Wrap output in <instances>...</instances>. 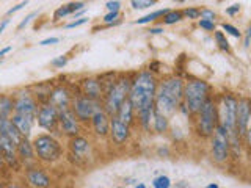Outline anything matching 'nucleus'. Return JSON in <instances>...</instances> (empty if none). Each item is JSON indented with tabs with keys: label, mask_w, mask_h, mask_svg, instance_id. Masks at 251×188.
<instances>
[{
	"label": "nucleus",
	"mask_w": 251,
	"mask_h": 188,
	"mask_svg": "<svg viewBox=\"0 0 251 188\" xmlns=\"http://www.w3.org/2000/svg\"><path fill=\"white\" fill-rule=\"evenodd\" d=\"M185 83L180 77L171 75L159 82L155 94V112L165 116H171L184 104Z\"/></svg>",
	"instance_id": "nucleus-1"
},
{
	"label": "nucleus",
	"mask_w": 251,
	"mask_h": 188,
	"mask_svg": "<svg viewBox=\"0 0 251 188\" xmlns=\"http://www.w3.org/2000/svg\"><path fill=\"white\" fill-rule=\"evenodd\" d=\"M157 86L159 83H157V78L151 70H141L132 78L129 99L137 113L148 107L155 105Z\"/></svg>",
	"instance_id": "nucleus-2"
},
{
	"label": "nucleus",
	"mask_w": 251,
	"mask_h": 188,
	"mask_svg": "<svg viewBox=\"0 0 251 188\" xmlns=\"http://www.w3.org/2000/svg\"><path fill=\"white\" fill-rule=\"evenodd\" d=\"M210 86L201 78H192L185 83L184 90V105L188 108L190 115H198L204 104L209 100Z\"/></svg>",
	"instance_id": "nucleus-3"
},
{
	"label": "nucleus",
	"mask_w": 251,
	"mask_h": 188,
	"mask_svg": "<svg viewBox=\"0 0 251 188\" xmlns=\"http://www.w3.org/2000/svg\"><path fill=\"white\" fill-rule=\"evenodd\" d=\"M237 104H239V99H235L232 94H223L217 104L218 122H220V125H223V127L229 132L231 137L239 135V132H237Z\"/></svg>",
	"instance_id": "nucleus-4"
},
{
	"label": "nucleus",
	"mask_w": 251,
	"mask_h": 188,
	"mask_svg": "<svg viewBox=\"0 0 251 188\" xmlns=\"http://www.w3.org/2000/svg\"><path fill=\"white\" fill-rule=\"evenodd\" d=\"M130 83L132 80L126 77L118 78V80L112 85L105 96H104V110L110 116H116L118 110L123 105V102L126 99H129V93H130Z\"/></svg>",
	"instance_id": "nucleus-5"
},
{
	"label": "nucleus",
	"mask_w": 251,
	"mask_h": 188,
	"mask_svg": "<svg viewBox=\"0 0 251 188\" xmlns=\"http://www.w3.org/2000/svg\"><path fill=\"white\" fill-rule=\"evenodd\" d=\"M220 125L218 122V108L214 99H210L204 104V107L196 115V132L200 133L202 138H207L214 135V132Z\"/></svg>",
	"instance_id": "nucleus-6"
},
{
	"label": "nucleus",
	"mask_w": 251,
	"mask_h": 188,
	"mask_svg": "<svg viewBox=\"0 0 251 188\" xmlns=\"http://www.w3.org/2000/svg\"><path fill=\"white\" fill-rule=\"evenodd\" d=\"M232 151L231 146V135L223 125H218L217 130L212 135V143H210V152H212V159L217 163H225L229 159Z\"/></svg>",
	"instance_id": "nucleus-7"
},
{
	"label": "nucleus",
	"mask_w": 251,
	"mask_h": 188,
	"mask_svg": "<svg viewBox=\"0 0 251 188\" xmlns=\"http://www.w3.org/2000/svg\"><path fill=\"white\" fill-rule=\"evenodd\" d=\"M35 152L39 160L53 163L61 157V146L52 135H38L33 140Z\"/></svg>",
	"instance_id": "nucleus-8"
},
{
	"label": "nucleus",
	"mask_w": 251,
	"mask_h": 188,
	"mask_svg": "<svg viewBox=\"0 0 251 188\" xmlns=\"http://www.w3.org/2000/svg\"><path fill=\"white\" fill-rule=\"evenodd\" d=\"M73 107L74 113L77 115L78 121L80 122H86V121H91L94 115H96L99 110H102L104 107L100 105V102L96 99H91L88 96H83V94H78L77 97L73 99Z\"/></svg>",
	"instance_id": "nucleus-9"
},
{
	"label": "nucleus",
	"mask_w": 251,
	"mask_h": 188,
	"mask_svg": "<svg viewBox=\"0 0 251 188\" xmlns=\"http://www.w3.org/2000/svg\"><path fill=\"white\" fill-rule=\"evenodd\" d=\"M38 110L39 108H38L36 100L28 91H19L14 96V113L24 115L27 118H31V119H36Z\"/></svg>",
	"instance_id": "nucleus-10"
},
{
	"label": "nucleus",
	"mask_w": 251,
	"mask_h": 188,
	"mask_svg": "<svg viewBox=\"0 0 251 188\" xmlns=\"http://www.w3.org/2000/svg\"><path fill=\"white\" fill-rule=\"evenodd\" d=\"M36 119H38L39 127L53 132V130H57V127L60 125V112L50 104H41V107L38 110Z\"/></svg>",
	"instance_id": "nucleus-11"
},
{
	"label": "nucleus",
	"mask_w": 251,
	"mask_h": 188,
	"mask_svg": "<svg viewBox=\"0 0 251 188\" xmlns=\"http://www.w3.org/2000/svg\"><path fill=\"white\" fill-rule=\"evenodd\" d=\"M78 118L74 113L73 107L65 108L60 112V129L61 132L68 137H78L80 133V127H78Z\"/></svg>",
	"instance_id": "nucleus-12"
},
{
	"label": "nucleus",
	"mask_w": 251,
	"mask_h": 188,
	"mask_svg": "<svg viewBox=\"0 0 251 188\" xmlns=\"http://www.w3.org/2000/svg\"><path fill=\"white\" fill-rule=\"evenodd\" d=\"M47 104L53 105L55 108L61 112V110L69 108L71 104H73V97H71V93L66 86H55L53 90H50V96H49V102Z\"/></svg>",
	"instance_id": "nucleus-13"
},
{
	"label": "nucleus",
	"mask_w": 251,
	"mask_h": 188,
	"mask_svg": "<svg viewBox=\"0 0 251 188\" xmlns=\"http://www.w3.org/2000/svg\"><path fill=\"white\" fill-rule=\"evenodd\" d=\"M250 118H251V99L242 97L239 99V104H237V132L242 138L245 137V133H247Z\"/></svg>",
	"instance_id": "nucleus-14"
},
{
	"label": "nucleus",
	"mask_w": 251,
	"mask_h": 188,
	"mask_svg": "<svg viewBox=\"0 0 251 188\" xmlns=\"http://www.w3.org/2000/svg\"><path fill=\"white\" fill-rule=\"evenodd\" d=\"M130 125L123 122L118 116H112V124H110V138L115 144H124L130 135Z\"/></svg>",
	"instance_id": "nucleus-15"
},
{
	"label": "nucleus",
	"mask_w": 251,
	"mask_h": 188,
	"mask_svg": "<svg viewBox=\"0 0 251 188\" xmlns=\"http://www.w3.org/2000/svg\"><path fill=\"white\" fill-rule=\"evenodd\" d=\"M71 152L75 157L77 162L80 160H88L91 155V144L90 141L83 137H73L69 141Z\"/></svg>",
	"instance_id": "nucleus-16"
},
{
	"label": "nucleus",
	"mask_w": 251,
	"mask_h": 188,
	"mask_svg": "<svg viewBox=\"0 0 251 188\" xmlns=\"http://www.w3.org/2000/svg\"><path fill=\"white\" fill-rule=\"evenodd\" d=\"M93 129L96 132L98 137H107L110 135V124H112V116H110L104 108L99 110V112L94 115L91 119Z\"/></svg>",
	"instance_id": "nucleus-17"
},
{
	"label": "nucleus",
	"mask_w": 251,
	"mask_h": 188,
	"mask_svg": "<svg viewBox=\"0 0 251 188\" xmlns=\"http://www.w3.org/2000/svg\"><path fill=\"white\" fill-rule=\"evenodd\" d=\"M80 88H82L83 96H88L91 99L99 100L102 96H105L104 86H102V82L98 80V78H93V77L85 78V80H82V83H80Z\"/></svg>",
	"instance_id": "nucleus-18"
},
{
	"label": "nucleus",
	"mask_w": 251,
	"mask_h": 188,
	"mask_svg": "<svg viewBox=\"0 0 251 188\" xmlns=\"http://www.w3.org/2000/svg\"><path fill=\"white\" fill-rule=\"evenodd\" d=\"M0 147H2V154H3V160L10 164V166H16L18 164V159H16V152H18V146H16L13 141L5 137L0 135Z\"/></svg>",
	"instance_id": "nucleus-19"
},
{
	"label": "nucleus",
	"mask_w": 251,
	"mask_h": 188,
	"mask_svg": "<svg viewBox=\"0 0 251 188\" xmlns=\"http://www.w3.org/2000/svg\"><path fill=\"white\" fill-rule=\"evenodd\" d=\"M0 135L8 137L16 146H18L24 138L22 133L18 130V127L13 124L11 118H8V119H0Z\"/></svg>",
	"instance_id": "nucleus-20"
},
{
	"label": "nucleus",
	"mask_w": 251,
	"mask_h": 188,
	"mask_svg": "<svg viewBox=\"0 0 251 188\" xmlns=\"http://www.w3.org/2000/svg\"><path fill=\"white\" fill-rule=\"evenodd\" d=\"M27 180L30 185H33L36 188H47L50 185V179L47 177L46 172L41 169H35V168L27 171Z\"/></svg>",
	"instance_id": "nucleus-21"
},
{
	"label": "nucleus",
	"mask_w": 251,
	"mask_h": 188,
	"mask_svg": "<svg viewBox=\"0 0 251 188\" xmlns=\"http://www.w3.org/2000/svg\"><path fill=\"white\" fill-rule=\"evenodd\" d=\"M11 121H13V124L16 125V127H18V130L22 133V137H25V138L30 137L31 127H33V119H31V118H27V116H24V115L14 113L11 116Z\"/></svg>",
	"instance_id": "nucleus-22"
},
{
	"label": "nucleus",
	"mask_w": 251,
	"mask_h": 188,
	"mask_svg": "<svg viewBox=\"0 0 251 188\" xmlns=\"http://www.w3.org/2000/svg\"><path fill=\"white\" fill-rule=\"evenodd\" d=\"M133 113H135V108H133L130 99H126V100L123 102V105L120 107V110H118L116 116L120 118V119H121L123 122H126V124H129V125H130L132 121H133Z\"/></svg>",
	"instance_id": "nucleus-23"
},
{
	"label": "nucleus",
	"mask_w": 251,
	"mask_h": 188,
	"mask_svg": "<svg viewBox=\"0 0 251 188\" xmlns=\"http://www.w3.org/2000/svg\"><path fill=\"white\" fill-rule=\"evenodd\" d=\"M18 155L21 157L22 160H31L36 155L35 146H33V143H30L28 138L24 137L22 141L18 144Z\"/></svg>",
	"instance_id": "nucleus-24"
},
{
	"label": "nucleus",
	"mask_w": 251,
	"mask_h": 188,
	"mask_svg": "<svg viewBox=\"0 0 251 188\" xmlns=\"http://www.w3.org/2000/svg\"><path fill=\"white\" fill-rule=\"evenodd\" d=\"M154 116H155V105L148 107L145 110H141V112H138V119H140L141 127L145 130H151V125L154 122Z\"/></svg>",
	"instance_id": "nucleus-25"
},
{
	"label": "nucleus",
	"mask_w": 251,
	"mask_h": 188,
	"mask_svg": "<svg viewBox=\"0 0 251 188\" xmlns=\"http://www.w3.org/2000/svg\"><path fill=\"white\" fill-rule=\"evenodd\" d=\"M14 110V99L3 96L0 97V119H8Z\"/></svg>",
	"instance_id": "nucleus-26"
},
{
	"label": "nucleus",
	"mask_w": 251,
	"mask_h": 188,
	"mask_svg": "<svg viewBox=\"0 0 251 188\" xmlns=\"http://www.w3.org/2000/svg\"><path fill=\"white\" fill-rule=\"evenodd\" d=\"M170 127V122H168V116H165L162 113H157L154 116V122H152V129L157 133H165Z\"/></svg>",
	"instance_id": "nucleus-27"
},
{
	"label": "nucleus",
	"mask_w": 251,
	"mask_h": 188,
	"mask_svg": "<svg viewBox=\"0 0 251 188\" xmlns=\"http://www.w3.org/2000/svg\"><path fill=\"white\" fill-rule=\"evenodd\" d=\"M170 10H157V11H154V13H149V14H146V16H143V18H140V19H137L135 21V24H138V25H143V24H149V22H152V21H155L157 18H163L165 14H167Z\"/></svg>",
	"instance_id": "nucleus-28"
},
{
	"label": "nucleus",
	"mask_w": 251,
	"mask_h": 188,
	"mask_svg": "<svg viewBox=\"0 0 251 188\" xmlns=\"http://www.w3.org/2000/svg\"><path fill=\"white\" fill-rule=\"evenodd\" d=\"M182 19H184V11L175 10V11H168L163 16V24L165 25H173V24H177Z\"/></svg>",
	"instance_id": "nucleus-29"
},
{
	"label": "nucleus",
	"mask_w": 251,
	"mask_h": 188,
	"mask_svg": "<svg viewBox=\"0 0 251 188\" xmlns=\"http://www.w3.org/2000/svg\"><path fill=\"white\" fill-rule=\"evenodd\" d=\"M214 36H215V41H217V44L220 47V50L229 53L231 52V46H229V43H227V39H226L223 31H215Z\"/></svg>",
	"instance_id": "nucleus-30"
},
{
	"label": "nucleus",
	"mask_w": 251,
	"mask_h": 188,
	"mask_svg": "<svg viewBox=\"0 0 251 188\" xmlns=\"http://www.w3.org/2000/svg\"><path fill=\"white\" fill-rule=\"evenodd\" d=\"M69 14H73V8H71V3L58 6L57 10H55V13H53V21H60V19L66 18V16H69Z\"/></svg>",
	"instance_id": "nucleus-31"
},
{
	"label": "nucleus",
	"mask_w": 251,
	"mask_h": 188,
	"mask_svg": "<svg viewBox=\"0 0 251 188\" xmlns=\"http://www.w3.org/2000/svg\"><path fill=\"white\" fill-rule=\"evenodd\" d=\"M104 24H107V25H116V24H120L121 21V13L120 11H108L105 16H104Z\"/></svg>",
	"instance_id": "nucleus-32"
},
{
	"label": "nucleus",
	"mask_w": 251,
	"mask_h": 188,
	"mask_svg": "<svg viewBox=\"0 0 251 188\" xmlns=\"http://www.w3.org/2000/svg\"><path fill=\"white\" fill-rule=\"evenodd\" d=\"M157 3V0H130V5L133 10H145V8H151Z\"/></svg>",
	"instance_id": "nucleus-33"
},
{
	"label": "nucleus",
	"mask_w": 251,
	"mask_h": 188,
	"mask_svg": "<svg viewBox=\"0 0 251 188\" xmlns=\"http://www.w3.org/2000/svg\"><path fill=\"white\" fill-rule=\"evenodd\" d=\"M152 187L154 188H170L171 187V180L168 176H159L152 180Z\"/></svg>",
	"instance_id": "nucleus-34"
},
{
	"label": "nucleus",
	"mask_w": 251,
	"mask_h": 188,
	"mask_svg": "<svg viewBox=\"0 0 251 188\" xmlns=\"http://www.w3.org/2000/svg\"><path fill=\"white\" fill-rule=\"evenodd\" d=\"M222 28H223V31H226L227 35H231V36H234V38H242V33H240V30L237 28V27H234V25H231V24H222Z\"/></svg>",
	"instance_id": "nucleus-35"
},
{
	"label": "nucleus",
	"mask_w": 251,
	"mask_h": 188,
	"mask_svg": "<svg viewBox=\"0 0 251 188\" xmlns=\"http://www.w3.org/2000/svg\"><path fill=\"white\" fill-rule=\"evenodd\" d=\"M50 65L53 66V68H57V69H63L66 65H68V57L66 55H60V57H57V58H53L52 61H50Z\"/></svg>",
	"instance_id": "nucleus-36"
},
{
	"label": "nucleus",
	"mask_w": 251,
	"mask_h": 188,
	"mask_svg": "<svg viewBox=\"0 0 251 188\" xmlns=\"http://www.w3.org/2000/svg\"><path fill=\"white\" fill-rule=\"evenodd\" d=\"M184 16L187 19H198L201 18V10H198V8H185Z\"/></svg>",
	"instance_id": "nucleus-37"
},
{
	"label": "nucleus",
	"mask_w": 251,
	"mask_h": 188,
	"mask_svg": "<svg viewBox=\"0 0 251 188\" xmlns=\"http://www.w3.org/2000/svg\"><path fill=\"white\" fill-rule=\"evenodd\" d=\"M200 27L207 30V31H215V22L214 21H207V19H200Z\"/></svg>",
	"instance_id": "nucleus-38"
},
{
	"label": "nucleus",
	"mask_w": 251,
	"mask_h": 188,
	"mask_svg": "<svg viewBox=\"0 0 251 188\" xmlns=\"http://www.w3.org/2000/svg\"><path fill=\"white\" fill-rule=\"evenodd\" d=\"M105 8L108 11H120L121 10V2L120 0H108L105 3Z\"/></svg>",
	"instance_id": "nucleus-39"
},
{
	"label": "nucleus",
	"mask_w": 251,
	"mask_h": 188,
	"mask_svg": "<svg viewBox=\"0 0 251 188\" xmlns=\"http://www.w3.org/2000/svg\"><path fill=\"white\" fill-rule=\"evenodd\" d=\"M36 11H33V13H30L28 16H25V18H24L22 21H21V24H19V25H18V30H22V28H25L27 25H28V24L31 22V19H33V18H36Z\"/></svg>",
	"instance_id": "nucleus-40"
},
{
	"label": "nucleus",
	"mask_w": 251,
	"mask_h": 188,
	"mask_svg": "<svg viewBox=\"0 0 251 188\" xmlns=\"http://www.w3.org/2000/svg\"><path fill=\"white\" fill-rule=\"evenodd\" d=\"M201 19H207V21H215L217 19V14L209 10V8H204V10H201Z\"/></svg>",
	"instance_id": "nucleus-41"
},
{
	"label": "nucleus",
	"mask_w": 251,
	"mask_h": 188,
	"mask_svg": "<svg viewBox=\"0 0 251 188\" xmlns=\"http://www.w3.org/2000/svg\"><path fill=\"white\" fill-rule=\"evenodd\" d=\"M28 5V0H24V2H21V3H18L16 6H13V8H10V10L6 11V14L10 16V14H14V13H18V11H21L24 6H27Z\"/></svg>",
	"instance_id": "nucleus-42"
},
{
	"label": "nucleus",
	"mask_w": 251,
	"mask_h": 188,
	"mask_svg": "<svg viewBox=\"0 0 251 188\" xmlns=\"http://www.w3.org/2000/svg\"><path fill=\"white\" fill-rule=\"evenodd\" d=\"M88 22V18H80V19H77V21H73V22H69L66 28H75V27H80L83 25V24Z\"/></svg>",
	"instance_id": "nucleus-43"
},
{
	"label": "nucleus",
	"mask_w": 251,
	"mask_h": 188,
	"mask_svg": "<svg viewBox=\"0 0 251 188\" xmlns=\"http://www.w3.org/2000/svg\"><path fill=\"white\" fill-rule=\"evenodd\" d=\"M239 11H240V5L239 3H234L229 8H226V14L227 16H235V14H239Z\"/></svg>",
	"instance_id": "nucleus-44"
},
{
	"label": "nucleus",
	"mask_w": 251,
	"mask_h": 188,
	"mask_svg": "<svg viewBox=\"0 0 251 188\" xmlns=\"http://www.w3.org/2000/svg\"><path fill=\"white\" fill-rule=\"evenodd\" d=\"M245 143H247V146L251 149V118H250V122H248V127H247V133H245Z\"/></svg>",
	"instance_id": "nucleus-45"
},
{
	"label": "nucleus",
	"mask_w": 251,
	"mask_h": 188,
	"mask_svg": "<svg viewBox=\"0 0 251 188\" xmlns=\"http://www.w3.org/2000/svg\"><path fill=\"white\" fill-rule=\"evenodd\" d=\"M60 41L58 38H47V39H43L41 43H39V46H52V44H57Z\"/></svg>",
	"instance_id": "nucleus-46"
},
{
	"label": "nucleus",
	"mask_w": 251,
	"mask_h": 188,
	"mask_svg": "<svg viewBox=\"0 0 251 188\" xmlns=\"http://www.w3.org/2000/svg\"><path fill=\"white\" fill-rule=\"evenodd\" d=\"M148 31L151 35H160V33H163V28L162 27H154V28H149Z\"/></svg>",
	"instance_id": "nucleus-47"
},
{
	"label": "nucleus",
	"mask_w": 251,
	"mask_h": 188,
	"mask_svg": "<svg viewBox=\"0 0 251 188\" xmlns=\"http://www.w3.org/2000/svg\"><path fill=\"white\" fill-rule=\"evenodd\" d=\"M8 24H10V19H3V21H2V24H0V33H3Z\"/></svg>",
	"instance_id": "nucleus-48"
},
{
	"label": "nucleus",
	"mask_w": 251,
	"mask_h": 188,
	"mask_svg": "<svg viewBox=\"0 0 251 188\" xmlns=\"http://www.w3.org/2000/svg\"><path fill=\"white\" fill-rule=\"evenodd\" d=\"M11 49H13L11 46H8V47H3V49L0 50V57H5V55H6L8 52H11Z\"/></svg>",
	"instance_id": "nucleus-49"
},
{
	"label": "nucleus",
	"mask_w": 251,
	"mask_h": 188,
	"mask_svg": "<svg viewBox=\"0 0 251 188\" xmlns=\"http://www.w3.org/2000/svg\"><path fill=\"white\" fill-rule=\"evenodd\" d=\"M250 39H251V25L247 30V41H245V46H250Z\"/></svg>",
	"instance_id": "nucleus-50"
},
{
	"label": "nucleus",
	"mask_w": 251,
	"mask_h": 188,
	"mask_svg": "<svg viewBox=\"0 0 251 188\" xmlns=\"http://www.w3.org/2000/svg\"><path fill=\"white\" fill-rule=\"evenodd\" d=\"M85 13V10H80V11H77L75 14H74V18H78V19H80V16Z\"/></svg>",
	"instance_id": "nucleus-51"
},
{
	"label": "nucleus",
	"mask_w": 251,
	"mask_h": 188,
	"mask_svg": "<svg viewBox=\"0 0 251 188\" xmlns=\"http://www.w3.org/2000/svg\"><path fill=\"white\" fill-rule=\"evenodd\" d=\"M206 188H220V187H218L217 184H209V185H207Z\"/></svg>",
	"instance_id": "nucleus-52"
},
{
	"label": "nucleus",
	"mask_w": 251,
	"mask_h": 188,
	"mask_svg": "<svg viewBox=\"0 0 251 188\" xmlns=\"http://www.w3.org/2000/svg\"><path fill=\"white\" fill-rule=\"evenodd\" d=\"M135 188H146V187H145V184H138V185H137Z\"/></svg>",
	"instance_id": "nucleus-53"
},
{
	"label": "nucleus",
	"mask_w": 251,
	"mask_h": 188,
	"mask_svg": "<svg viewBox=\"0 0 251 188\" xmlns=\"http://www.w3.org/2000/svg\"><path fill=\"white\" fill-rule=\"evenodd\" d=\"M176 2H185V0H176Z\"/></svg>",
	"instance_id": "nucleus-54"
}]
</instances>
